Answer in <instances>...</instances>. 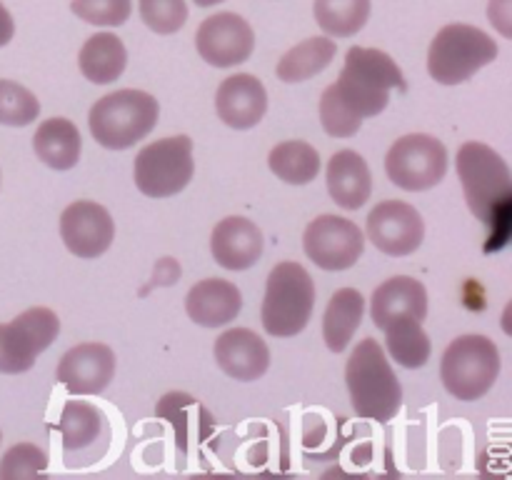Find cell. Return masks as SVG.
<instances>
[{
  "instance_id": "obj_1",
  "label": "cell",
  "mask_w": 512,
  "mask_h": 480,
  "mask_svg": "<svg viewBox=\"0 0 512 480\" xmlns=\"http://www.w3.org/2000/svg\"><path fill=\"white\" fill-rule=\"evenodd\" d=\"M465 200L475 218L488 228L495 248L505 245L512 215V175L508 163L485 143H465L455 158Z\"/></svg>"
},
{
  "instance_id": "obj_31",
  "label": "cell",
  "mask_w": 512,
  "mask_h": 480,
  "mask_svg": "<svg viewBox=\"0 0 512 480\" xmlns=\"http://www.w3.org/2000/svg\"><path fill=\"white\" fill-rule=\"evenodd\" d=\"M140 18L153 33L173 35L188 20V3L185 0H138Z\"/></svg>"
},
{
  "instance_id": "obj_25",
  "label": "cell",
  "mask_w": 512,
  "mask_h": 480,
  "mask_svg": "<svg viewBox=\"0 0 512 480\" xmlns=\"http://www.w3.org/2000/svg\"><path fill=\"white\" fill-rule=\"evenodd\" d=\"M335 53L338 45L333 43V38H308L280 58L275 73L283 83H303L323 73L333 63Z\"/></svg>"
},
{
  "instance_id": "obj_7",
  "label": "cell",
  "mask_w": 512,
  "mask_h": 480,
  "mask_svg": "<svg viewBox=\"0 0 512 480\" xmlns=\"http://www.w3.org/2000/svg\"><path fill=\"white\" fill-rule=\"evenodd\" d=\"M500 375V350L485 335H460L448 345L440 363L445 390L458 400H478Z\"/></svg>"
},
{
  "instance_id": "obj_16",
  "label": "cell",
  "mask_w": 512,
  "mask_h": 480,
  "mask_svg": "<svg viewBox=\"0 0 512 480\" xmlns=\"http://www.w3.org/2000/svg\"><path fill=\"white\" fill-rule=\"evenodd\" d=\"M215 110L228 128L250 130L265 118L268 93L255 75H230L220 83L218 93H215Z\"/></svg>"
},
{
  "instance_id": "obj_15",
  "label": "cell",
  "mask_w": 512,
  "mask_h": 480,
  "mask_svg": "<svg viewBox=\"0 0 512 480\" xmlns=\"http://www.w3.org/2000/svg\"><path fill=\"white\" fill-rule=\"evenodd\" d=\"M113 375V348L105 343H80L63 355L55 378L70 395H98L108 388Z\"/></svg>"
},
{
  "instance_id": "obj_19",
  "label": "cell",
  "mask_w": 512,
  "mask_h": 480,
  "mask_svg": "<svg viewBox=\"0 0 512 480\" xmlns=\"http://www.w3.org/2000/svg\"><path fill=\"white\" fill-rule=\"evenodd\" d=\"M240 308H243V295H240L238 285L223 278L200 280L185 298V310H188L190 320L203 328L228 325L230 320L238 318Z\"/></svg>"
},
{
  "instance_id": "obj_33",
  "label": "cell",
  "mask_w": 512,
  "mask_h": 480,
  "mask_svg": "<svg viewBox=\"0 0 512 480\" xmlns=\"http://www.w3.org/2000/svg\"><path fill=\"white\" fill-rule=\"evenodd\" d=\"M70 10L90 25L118 28L133 13V0H73Z\"/></svg>"
},
{
  "instance_id": "obj_24",
  "label": "cell",
  "mask_w": 512,
  "mask_h": 480,
  "mask_svg": "<svg viewBox=\"0 0 512 480\" xmlns=\"http://www.w3.org/2000/svg\"><path fill=\"white\" fill-rule=\"evenodd\" d=\"M365 298L355 288H340L333 293L323 318V338L333 353H343L363 323Z\"/></svg>"
},
{
  "instance_id": "obj_30",
  "label": "cell",
  "mask_w": 512,
  "mask_h": 480,
  "mask_svg": "<svg viewBox=\"0 0 512 480\" xmlns=\"http://www.w3.org/2000/svg\"><path fill=\"white\" fill-rule=\"evenodd\" d=\"M40 115V103L28 88L13 80H0V125L23 128Z\"/></svg>"
},
{
  "instance_id": "obj_26",
  "label": "cell",
  "mask_w": 512,
  "mask_h": 480,
  "mask_svg": "<svg viewBox=\"0 0 512 480\" xmlns=\"http://www.w3.org/2000/svg\"><path fill=\"white\" fill-rule=\"evenodd\" d=\"M385 345H388V353L393 355L395 363L413 370L423 368L430 360V350H433L423 323L410 318V315L395 318L393 323L385 325Z\"/></svg>"
},
{
  "instance_id": "obj_27",
  "label": "cell",
  "mask_w": 512,
  "mask_h": 480,
  "mask_svg": "<svg viewBox=\"0 0 512 480\" xmlns=\"http://www.w3.org/2000/svg\"><path fill=\"white\" fill-rule=\"evenodd\" d=\"M268 165L283 183L305 185L318 178L320 155L305 140H285L270 150Z\"/></svg>"
},
{
  "instance_id": "obj_11",
  "label": "cell",
  "mask_w": 512,
  "mask_h": 480,
  "mask_svg": "<svg viewBox=\"0 0 512 480\" xmlns=\"http://www.w3.org/2000/svg\"><path fill=\"white\" fill-rule=\"evenodd\" d=\"M305 255L323 270H348L358 263L365 235L353 220L340 215H320L305 228Z\"/></svg>"
},
{
  "instance_id": "obj_35",
  "label": "cell",
  "mask_w": 512,
  "mask_h": 480,
  "mask_svg": "<svg viewBox=\"0 0 512 480\" xmlns=\"http://www.w3.org/2000/svg\"><path fill=\"white\" fill-rule=\"evenodd\" d=\"M490 23L505 35V38H512V13H510V0H490L488 5Z\"/></svg>"
},
{
  "instance_id": "obj_37",
  "label": "cell",
  "mask_w": 512,
  "mask_h": 480,
  "mask_svg": "<svg viewBox=\"0 0 512 480\" xmlns=\"http://www.w3.org/2000/svg\"><path fill=\"white\" fill-rule=\"evenodd\" d=\"M195 5H200V8H210V5H218L223 3V0H193Z\"/></svg>"
},
{
  "instance_id": "obj_36",
  "label": "cell",
  "mask_w": 512,
  "mask_h": 480,
  "mask_svg": "<svg viewBox=\"0 0 512 480\" xmlns=\"http://www.w3.org/2000/svg\"><path fill=\"white\" fill-rule=\"evenodd\" d=\"M13 33H15L13 15H10L8 8L0 3V48H3V45H8L10 40H13Z\"/></svg>"
},
{
  "instance_id": "obj_17",
  "label": "cell",
  "mask_w": 512,
  "mask_h": 480,
  "mask_svg": "<svg viewBox=\"0 0 512 480\" xmlns=\"http://www.w3.org/2000/svg\"><path fill=\"white\" fill-rule=\"evenodd\" d=\"M215 360L225 375L250 383L268 373L270 348L253 330L233 328L215 340Z\"/></svg>"
},
{
  "instance_id": "obj_8",
  "label": "cell",
  "mask_w": 512,
  "mask_h": 480,
  "mask_svg": "<svg viewBox=\"0 0 512 480\" xmlns=\"http://www.w3.org/2000/svg\"><path fill=\"white\" fill-rule=\"evenodd\" d=\"M135 185L148 198H173L193 180V140L188 135L155 140L135 158Z\"/></svg>"
},
{
  "instance_id": "obj_3",
  "label": "cell",
  "mask_w": 512,
  "mask_h": 480,
  "mask_svg": "<svg viewBox=\"0 0 512 480\" xmlns=\"http://www.w3.org/2000/svg\"><path fill=\"white\" fill-rule=\"evenodd\" d=\"M333 88L360 120L373 118L388 108L390 90H405L403 70L385 50L353 45L345 55V68Z\"/></svg>"
},
{
  "instance_id": "obj_29",
  "label": "cell",
  "mask_w": 512,
  "mask_h": 480,
  "mask_svg": "<svg viewBox=\"0 0 512 480\" xmlns=\"http://www.w3.org/2000/svg\"><path fill=\"white\" fill-rule=\"evenodd\" d=\"M100 428H103V420H100V413L90 403H85V400H68L63 405L58 430L65 450L88 448L100 435Z\"/></svg>"
},
{
  "instance_id": "obj_2",
  "label": "cell",
  "mask_w": 512,
  "mask_h": 480,
  "mask_svg": "<svg viewBox=\"0 0 512 480\" xmlns=\"http://www.w3.org/2000/svg\"><path fill=\"white\" fill-rule=\"evenodd\" d=\"M345 383L350 400L360 418L375 423H390L403 405V388L390 368L383 348L375 338H365L355 345L345 365Z\"/></svg>"
},
{
  "instance_id": "obj_12",
  "label": "cell",
  "mask_w": 512,
  "mask_h": 480,
  "mask_svg": "<svg viewBox=\"0 0 512 480\" xmlns=\"http://www.w3.org/2000/svg\"><path fill=\"white\" fill-rule=\"evenodd\" d=\"M195 48L213 68H233L253 55L255 33L243 15L215 13L200 23Z\"/></svg>"
},
{
  "instance_id": "obj_4",
  "label": "cell",
  "mask_w": 512,
  "mask_h": 480,
  "mask_svg": "<svg viewBox=\"0 0 512 480\" xmlns=\"http://www.w3.org/2000/svg\"><path fill=\"white\" fill-rule=\"evenodd\" d=\"M158 115V100L145 90H115L90 108L88 125L95 143L108 150H125L153 133Z\"/></svg>"
},
{
  "instance_id": "obj_32",
  "label": "cell",
  "mask_w": 512,
  "mask_h": 480,
  "mask_svg": "<svg viewBox=\"0 0 512 480\" xmlns=\"http://www.w3.org/2000/svg\"><path fill=\"white\" fill-rule=\"evenodd\" d=\"M320 120H323L325 133L333 138H353L363 125V120L338 98L333 85L325 88L323 98H320Z\"/></svg>"
},
{
  "instance_id": "obj_21",
  "label": "cell",
  "mask_w": 512,
  "mask_h": 480,
  "mask_svg": "<svg viewBox=\"0 0 512 480\" xmlns=\"http://www.w3.org/2000/svg\"><path fill=\"white\" fill-rule=\"evenodd\" d=\"M328 193L340 208H363L373 193V175L368 163L355 150H338L328 163Z\"/></svg>"
},
{
  "instance_id": "obj_38",
  "label": "cell",
  "mask_w": 512,
  "mask_h": 480,
  "mask_svg": "<svg viewBox=\"0 0 512 480\" xmlns=\"http://www.w3.org/2000/svg\"><path fill=\"white\" fill-rule=\"evenodd\" d=\"M0 440H3V435H0Z\"/></svg>"
},
{
  "instance_id": "obj_28",
  "label": "cell",
  "mask_w": 512,
  "mask_h": 480,
  "mask_svg": "<svg viewBox=\"0 0 512 480\" xmlns=\"http://www.w3.org/2000/svg\"><path fill=\"white\" fill-rule=\"evenodd\" d=\"M370 18V0H315V20L330 38L360 33Z\"/></svg>"
},
{
  "instance_id": "obj_9",
  "label": "cell",
  "mask_w": 512,
  "mask_h": 480,
  "mask_svg": "<svg viewBox=\"0 0 512 480\" xmlns=\"http://www.w3.org/2000/svg\"><path fill=\"white\" fill-rule=\"evenodd\" d=\"M385 173L398 188L410 193L430 190L448 173V150L428 133L403 135L385 155Z\"/></svg>"
},
{
  "instance_id": "obj_10",
  "label": "cell",
  "mask_w": 512,
  "mask_h": 480,
  "mask_svg": "<svg viewBox=\"0 0 512 480\" xmlns=\"http://www.w3.org/2000/svg\"><path fill=\"white\" fill-rule=\"evenodd\" d=\"M58 333L60 318L50 308H30L13 318V323H0V373H28Z\"/></svg>"
},
{
  "instance_id": "obj_13",
  "label": "cell",
  "mask_w": 512,
  "mask_h": 480,
  "mask_svg": "<svg viewBox=\"0 0 512 480\" xmlns=\"http://www.w3.org/2000/svg\"><path fill=\"white\" fill-rule=\"evenodd\" d=\"M368 238L380 253L405 258L415 253L425 238V223L418 210L403 200L378 203L368 215Z\"/></svg>"
},
{
  "instance_id": "obj_18",
  "label": "cell",
  "mask_w": 512,
  "mask_h": 480,
  "mask_svg": "<svg viewBox=\"0 0 512 480\" xmlns=\"http://www.w3.org/2000/svg\"><path fill=\"white\" fill-rule=\"evenodd\" d=\"M210 250H213L215 263L223 268L248 270L263 255V233L253 220L243 215H230L213 228Z\"/></svg>"
},
{
  "instance_id": "obj_34",
  "label": "cell",
  "mask_w": 512,
  "mask_h": 480,
  "mask_svg": "<svg viewBox=\"0 0 512 480\" xmlns=\"http://www.w3.org/2000/svg\"><path fill=\"white\" fill-rule=\"evenodd\" d=\"M48 470V455L33 443H18L0 460V478H35Z\"/></svg>"
},
{
  "instance_id": "obj_6",
  "label": "cell",
  "mask_w": 512,
  "mask_h": 480,
  "mask_svg": "<svg viewBox=\"0 0 512 480\" xmlns=\"http://www.w3.org/2000/svg\"><path fill=\"white\" fill-rule=\"evenodd\" d=\"M498 58V43L475 25H445L428 50V73L440 85H460Z\"/></svg>"
},
{
  "instance_id": "obj_14",
  "label": "cell",
  "mask_w": 512,
  "mask_h": 480,
  "mask_svg": "<svg viewBox=\"0 0 512 480\" xmlns=\"http://www.w3.org/2000/svg\"><path fill=\"white\" fill-rule=\"evenodd\" d=\"M60 238L75 258L93 260L113 245L115 223L100 203L75 200L60 215Z\"/></svg>"
},
{
  "instance_id": "obj_22",
  "label": "cell",
  "mask_w": 512,
  "mask_h": 480,
  "mask_svg": "<svg viewBox=\"0 0 512 480\" xmlns=\"http://www.w3.org/2000/svg\"><path fill=\"white\" fill-rule=\"evenodd\" d=\"M80 130L68 118H48L33 135V150L48 168L70 170L80 160Z\"/></svg>"
},
{
  "instance_id": "obj_20",
  "label": "cell",
  "mask_w": 512,
  "mask_h": 480,
  "mask_svg": "<svg viewBox=\"0 0 512 480\" xmlns=\"http://www.w3.org/2000/svg\"><path fill=\"white\" fill-rule=\"evenodd\" d=\"M370 315L380 330H385V325L393 323L395 318H403V315H410V318L423 323L428 318V290L420 280L408 278V275H395L373 293Z\"/></svg>"
},
{
  "instance_id": "obj_5",
  "label": "cell",
  "mask_w": 512,
  "mask_h": 480,
  "mask_svg": "<svg viewBox=\"0 0 512 480\" xmlns=\"http://www.w3.org/2000/svg\"><path fill=\"white\" fill-rule=\"evenodd\" d=\"M315 308V285L300 263H280L270 270L263 298V328L273 338L303 333Z\"/></svg>"
},
{
  "instance_id": "obj_23",
  "label": "cell",
  "mask_w": 512,
  "mask_h": 480,
  "mask_svg": "<svg viewBox=\"0 0 512 480\" xmlns=\"http://www.w3.org/2000/svg\"><path fill=\"white\" fill-rule=\"evenodd\" d=\"M78 65L80 73L90 83L108 85L123 75L125 65H128V50L115 33H95L80 48Z\"/></svg>"
}]
</instances>
